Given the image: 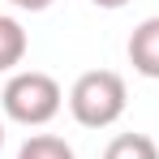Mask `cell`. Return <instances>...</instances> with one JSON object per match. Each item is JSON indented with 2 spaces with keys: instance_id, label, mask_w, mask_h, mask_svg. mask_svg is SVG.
<instances>
[{
  "instance_id": "obj_1",
  "label": "cell",
  "mask_w": 159,
  "mask_h": 159,
  "mask_svg": "<svg viewBox=\"0 0 159 159\" xmlns=\"http://www.w3.org/2000/svg\"><path fill=\"white\" fill-rule=\"evenodd\" d=\"M125 103H129V90H125V78L112 73V69H90L73 82L69 90V112L73 120L86 125V129H107L125 116Z\"/></svg>"
},
{
  "instance_id": "obj_2",
  "label": "cell",
  "mask_w": 159,
  "mask_h": 159,
  "mask_svg": "<svg viewBox=\"0 0 159 159\" xmlns=\"http://www.w3.org/2000/svg\"><path fill=\"white\" fill-rule=\"evenodd\" d=\"M0 103H4V116L17 120V125H48L56 112H60L65 95H60V82L52 73L26 69V73H13V78L4 82Z\"/></svg>"
},
{
  "instance_id": "obj_3",
  "label": "cell",
  "mask_w": 159,
  "mask_h": 159,
  "mask_svg": "<svg viewBox=\"0 0 159 159\" xmlns=\"http://www.w3.org/2000/svg\"><path fill=\"white\" fill-rule=\"evenodd\" d=\"M129 65L142 78H159V17L138 22L129 34Z\"/></svg>"
},
{
  "instance_id": "obj_4",
  "label": "cell",
  "mask_w": 159,
  "mask_h": 159,
  "mask_svg": "<svg viewBox=\"0 0 159 159\" xmlns=\"http://www.w3.org/2000/svg\"><path fill=\"white\" fill-rule=\"evenodd\" d=\"M22 56H26V30H22L17 17H4L0 13V73L17 69Z\"/></svg>"
},
{
  "instance_id": "obj_5",
  "label": "cell",
  "mask_w": 159,
  "mask_h": 159,
  "mask_svg": "<svg viewBox=\"0 0 159 159\" xmlns=\"http://www.w3.org/2000/svg\"><path fill=\"white\" fill-rule=\"evenodd\" d=\"M103 159H159V146L146 133H120V138L107 142Z\"/></svg>"
},
{
  "instance_id": "obj_6",
  "label": "cell",
  "mask_w": 159,
  "mask_h": 159,
  "mask_svg": "<svg viewBox=\"0 0 159 159\" xmlns=\"http://www.w3.org/2000/svg\"><path fill=\"white\" fill-rule=\"evenodd\" d=\"M17 159H78V155H73V146H69L65 138H56V133H34V138L22 142Z\"/></svg>"
},
{
  "instance_id": "obj_7",
  "label": "cell",
  "mask_w": 159,
  "mask_h": 159,
  "mask_svg": "<svg viewBox=\"0 0 159 159\" xmlns=\"http://www.w3.org/2000/svg\"><path fill=\"white\" fill-rule=\"evenodd\" d=\"M13 4H17V9H26V13H43L52 0H13Z\"/></svg>"
},
{
  "instance_id": "obj_8",
  "label": "cell",
  "mask_w": 159,
  "mask_h": 159,
  "mask_svg": "<svg viewBox=\"0 0 159 159\" xmlns=\"http://www.w3.org/2000/svg\"><path fill=\"white\" fill-rule=\"evenodd\" d=\"M90 4H99V9H125L129 0H90Z\"/></svg>"
},
{
  "instance_id": "obj_9",
  "label": "cell",
  "mask_w": 159,
  "mask_h": 159,
  "mask_svg": "<svg viewBox=\"0 0 159 159\" xmlns=\"http://www.w3.org/2000/svg\"><path fill=\"white\" fill-rule=\"evenodd\" d=\"M0 151H4V125H0Z\"/></svg>"
}]
</instances>
